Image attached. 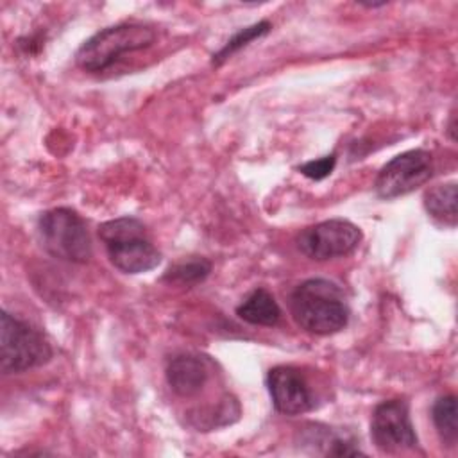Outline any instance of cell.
<instances>
[{
  "mask_svg": "<svg viewBox=\"0 0 458 458\" xmlns=\"http://www.w3.org/2000/svg\"><path fill=\"white\" fill-rule=\"evenodd\" d=\"M52 345L43 333L9 311L0 317V369L7 374H20L52 360Z\"/></svg>",
  "mask_w": 458,
  "mask_h": 458,
  "instance_id": "277c9868",
  "label": "cell"
},
{
  "mask_svg": "<svg viewBox=\"0 0 458 458\" xmlns=\"http://www.w3.org/2000/svg\"><path fill=\"white\" fill-rule=\"evenodd\" d=\"M290 313L295 324L311 335H335L349 322V304L344 290L322 277L302 281L290 295Z\"/></svg>",
  "mask_w": 458,
  "mask_h": 458,
  "instance_id": "6da1fadb",
  "label": "cell"
},
{
  "mask_svg": "<svg viewBox=\"0 0 458 458\" xmlns=\"http://www.w3.org/2000/svg\"><path fill=\"white\" fill-rule=\"evenodd\" d=\"M336 165V154H329V156H324V157H318V159H311L304 165L299 166V172L313 181H322L326 179L333 168Z\"/></svg>",
  "mask_w": 458,
  "mask_h": 458,
  "instance_id": "2e32d148",
  "label": "cell"
},
{
  "mask_svg": "<svg viewBox=\"0 0 458 458\" xmlns=\"http://www.w3.org/2000/svg\"><path fill=\"white\" fill-rule=\"evenodd\" d=\"M433 175V159L428 150L411 148L392 157L377 174L374 190L381 199H397L426 184Z\"/></svg>",
  "mask_w": 458,
  "mask_h": 458,
  "instance_id": "8992f818",
  "label": "cell"
},
{
  "mask_svg": "<svg viewBox=\"0 0 458 458\" xmlns=\"http://www.w3.org/2000/svg\"><path fill=\"white\" fill-rule=\"evenodd\" d=\"M267 388L276 411L302 415L315 406L313 392L304 374L292 365H277L267 374Z\"/></svg>",
  "mask_w": 458,
  "mask_h": 458,
  "instance_id": "9c48e42d",
  "label": "cell"
},
{
  "mask_svg": "<svg viewBox=\"0 0 458 458\" xmlns=\"http://www.w3.org/2000/svg\"><path fill=\"white\" fill-rule=\"evenodd\" d=\"M41 243L48 254L70 263H86L91 258V238L82 216L70 208H54L38 220Z\"/></svg>",
  "mask_w": 458,
  "mask_h": 458,
  "instance_id": "5b68a950",
  "label": "cell"
},
{
  "mask_svg": "<svg viewBox=\"0 0 458 458\" xmlns=\"http://www.w3.org/2000/svg\"><path fill=\"white\" fill-rule=\"evenodd\" d=\"M165 376L175 395L195 397L209 379V363L197 354H179L168 361Z\"/></svg>",
  "mask_w": 458,
  "mask_h": 458,
  "instance_id": "30bf717a",
  "label": "cell"
},
{
  "mask_svg": "<svg viewBox=\"0 0 458 458\" xmlns=\"http://www.w3.org/2000/svg\"><path fill=\"white\" fill-rule=\"evenodd\" d=\"M272 29L268 20H261L254 25H249L245 29H240L216 54H213V64H222L225 59H229L234 52H238L240 48L247 47L250 41L268 34V30Z\"/></svg>",
  "mask_w": 458,
  "mask_h": 458,
  "instance_id": "9a60e30c",
  "label": "cell"
},
{
  "mask_svg": "<svg viewBox=\"0 0 458 458\" xmlns=\"http://www.w3.org/2000/svg\"><path fill=\"white\" fill-rule=\"evenodd\" d=\"M98 236L114 268L123 274H143L161 263V252L148 238L145 225L134 216H120L104 222Z\"/></svg>",
  "mask_w": 458,
  "mask_h": 458,
  "instance_id": "7a4b0ae2",
  "label": "cell"
},
{
  "mask_svg": "<svg viewBox=\"0 0 458 458\" xmlns=\"http://www.w3.org/2000/svg\"><path fill=\"white\" fill-rule=\"evenodd\" d=\"M370 438L381 453H399L417 447V435L404 399L379 403L370 419Z\"/></svg>",
  "mask_w": 458,
  "mask_h": 458,
  "instance_id": "ba28073f",
  "label": "cell"
},
{
  "mask_svg": "<svg viewBox=\"0 0 458 458\" xmlns=\"http://www.w3.org/2000/svg\"><path fill=\"white\" fill-rule=\"evenodd\" d=\"M156 30L140 21H123L106 27L86 39L75 52L81 70L97 73L109 68L120 55L147 48L154 43Z\"/></svg>",
  "mask_w": 458,
  "mask_h": 458,
  "instance_id": "3957f363",
  "label": "cell"
},
{
  "mask_svg": "<svg viewBox=\"0 0 458 458\" xmlns=\"http://www.w3.org/2000/svg\"><path fill=\"white\" fill-rule=\"evenodd\" d=\"M211 272V261L206 258H191L186 261H179L172 265L165 276L163 281L177 286H195L202 283Z\"/></svg>",
  "mask_w": 458,
  "mask_h": 458,
  "instance_id": "5bb4252c",
  "label": "cell"
},
{
  "mask_svg": "<svg viewBox=\"0 0 458 458\" xmlns=\"http://www.w3.org/2000/svg\"><path fill=\"white\" fill-rule=\"evenodd\" d=\"M236 315L252 326H276L281 318V308L268 290L256 288L236 306Z\"/></svg>",
  "mask_w": 458,
  "mask_h": 458,
  "instance_id": "8fae6325",
  "label": "cell"
},
{
  "mask_svg": "<svg viewBox=\"0 0 458 458\" xmlns=\"http://www.w3.org/2000/svg\"><path fill=\"white\" fill-rule=\"evenodd\" d=\"M431 419L435 429L444 445L454 447L458 442V426H456V397L453 394L442 395L433 403Z\"/></svg>",
  "mask_w": 458,
  "mask_h": 458,
  "instance_id": "4fadbf2b",
  "label": "cell"
},
{
  "mask_svg": "<svg viewBox=\"0 0 458 458\" xmlns=\"http://www.w3.org/2000/svg\"><path fill=\"white\" fill-rule=\"evenodd\" d=\"M361 242L358 225L345 218H331L302 229L297 249L310 259L326 261L352 252Z\"/></svg>",
  "mask_w": 458,
  "mask_h": 458,
  "instance_id": "52a82bcc",
  "label": "cell"
},
{
  "mask_svg": "<svg viewBox=\"0 0 458 458\" xmlns=\"http://www.w3.org/2000/svg\"><path fill=\"white\" fill-rule=\"evenodd\" d=\"M424 208L437 222L454 227L458 215H456V184L445 182L437 184L424 193Z\"/></svg>",
  "mask_w": 458,
  "mask_h": 458,
  "instance_id": "7c38bea8",
  "label": "cell"
}]
</instances>
